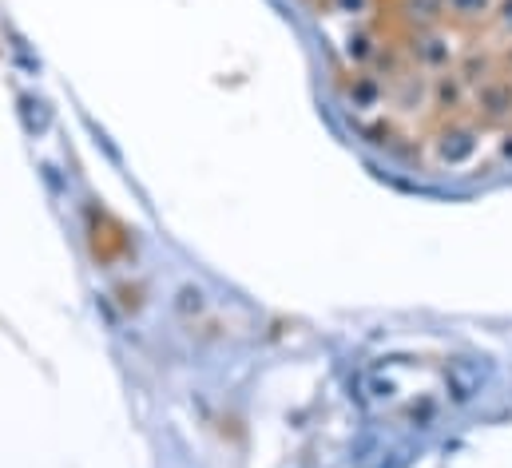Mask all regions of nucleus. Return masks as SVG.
I'll list each match as a JSON object with an SVG mask.
<instances>
[{"label": "nucleus", "instance_id": "1", "mask_svg": "<svg viewBox=\"0 0 512 468\" xmlns=\"http://www.w3.org/2000/svg\"><path fill=\"white\" fill-rule=\"evenodd\" d=\"M409 68L425 72V76H441V72H453L465 56V48L457 44V32L445 28V24H429V28H409L405 44H401Z\"/></svg>", "mask_w": 512, "mask_h": 468}, {"label": "nucleus", "instance_id": "2", "mask_svg": "<svg viewBox=\"0 0 512 468\" xmlns=\"http://www.w3.org/2000/svg\"><path fill=\"white\" fill-rule=\"evenodd\" d=\"M485 143V127L469 116H449L433 135H429V155L437 167L445 171H461L481 155Z\"/></svg>", "mask_w": 512, "mask_h": 468}, {"label": "nucleus", "instance_id": "3", "mask_svg": "<svg viewBox=\"0 0 512 468\" xmlns=\"http://www.w3.org/2000/svg\"><path fill=\"white\" fill-rule=\"evenodd\" d=\"M481 127H509L512 123V76L493 72L481 84L469 88V104H465Z\"/></svg>", "mask_w": 512, "mask_h": 468}, {"label": "nucleus", "instance_id": "4", "mask_svg": "<svg viewBox=\"0 0 512 468\" xmlns=\"http://www.w3.org/2000/svg\"><path fill=\"white\" fill-rule=\"evenodd\" d=\"M88 246H92V258L96 262H120L131 250V234L108 211L88 207Z\"/></svg>", "mask_w": 512, "mask_h": 468}, {"label": "nucleus", "instance_id": "5", "mask_svg": "<svg viewBox=\"0 0 512 468\" xmlns=\"http://www.w3.org/2000/svg\"><path fill=\"white\" fill-rule=\"evenodd\" d=\"M338 88H342L346 104L358 112H378L385 104V76H378L374 68H350L338 80Z\"/></svg>", "mask_w": 512, "mask_h": 468}, {"label": "nucleus", "instance_id": "6", "mask_svg": "<svg viewBox=\"0 0 512 468\" xmlns=\"http://www.w3.org/2000/svg\"><path fill=\"white\" fill-rule=\"evenodd\" d=\"M469 104V84L461 80V72H441V76H429V108L437 112H457Z\"/></svg>", "mask_w": 512, "mask_h": 468}, {"label": "nucleus", "instance_id": "7", "mask_svg": "<svg viewBox=\"0 0 512 468\" xmlns=\"http://www.w3.org/2000/svg\"><path fill=\"white\" fill-rule=\"evenodd\" d=\"M382 36L370 28V24H358L354 32H350V40H346V56H350V64L354 68H374L378 64V56H382Z\"/></svg>", "mask_w": 512, "mask_h": 468}, {"label": "nucleus", "instance_id": "8", "mask_svg": "<svg viewBox=\"0 0 512 468\" xmlns=\"http://www.w3.org/2000/svg\"><path fill=\"white\" fill-rule=\"evenodd\" d=\"M401 16L409 20V28H429V24H445V0H397Z\"/></svg>", "mask_w": 512, "mask_h": 468}, {"label": "nucleus", "instance_id": "9", "mask_svg": "<svg viewBox=\"0 0 512 468\" xmlns=\"http://www.w3.org/2000/svg\"><path fill=\"white\" fill-rule=\"evenodd\" d=\"M493 8H497V0H445L449 20H457V24H485V20H493Z\"/></svg>", "mask_w": 512, "mask_h": 468}, {"label": "nucleus", "instance_id": "10", "mask_svg": "<svg viewBox=\"0 0 512 468\" xmlns=\"http://www.w3.org/2000/svg\"><path fill=\"white\" fill-rule=\"evenodd\" d=\"M489 24H493V32H497L501 40H512V0H497Z\"/></svg>", "mask_w": 512, "mask_h": 468}, {"label": "nucleus", "instance_id": "11", "mask_svg": "<svg viewBox=\"0 0 512 468\" xmlns=\"http://www.w3.org/2000/svg\"><path fill=\"white\" fill-rule=\"evenodd\" d=\"M374 4L378 0H330V8L342 16H366V12H374Z\"/></svg>", "mask_w": 512, "mask_h": 468}, {"label": "nucleus", "instance_id": "12", "mask_svg": "<svg viewBox=\"0 0 512 468\" xmlns=\"http://www.w3.org/2000/svg\"><path fill=\"white\" fill-rule=\"evenodd\" d=\"M203 306H207V302H203V294H199V290H191V286H183V290H179V310H183V314H191V310L199 314Z\"/></svg>", "mask_w": 512, "mask_h": 468}, {"label": "nucleus", "instance_id": "13", "mask_svg": "<svg viewBox=\"0 0 512 468\" xmlns=\"http://www.w3.org/2000/svg\"><path fill=\"white\" fill-rule=\"evenodd\" d=\"M497 155H501L505 163H512V123H509V127H501V139H497Z\"/></svg>", "mask_w": 512, "mask_h": 468}, {"label": "nucleus", "instance_id": "14", "mask_svg": "<svg viewBox=\"0 0 512 468\" xmlns=\"http://www.w3.org/2000/svg\"><path fill=\"white\" fill-rule=\"evenodd\" d=\"M120 294H124L120 302H124L128 310H139V290H131V286H120Z\"/></svg>", "mask_w": 512, "mask_h": 468}, {"label": "nucleus", "instance_id": "15", "mask_svg": "<svg viewBox=\"0 0 512 468\" xmlns=\"http://www.w3.org/2000/svg\"><path fill=\"white\" fill-rule=\"evenodd\" d=\"M497 56H501V72H505V76H512V40L501 48V52H497Z\"/></svg>", "mask_w": 512, "mask_h": 468}]
</instances>
